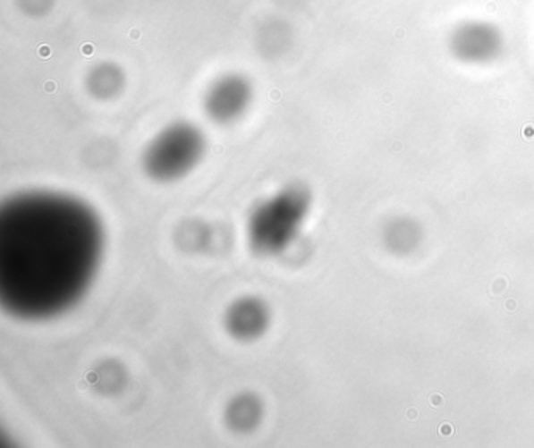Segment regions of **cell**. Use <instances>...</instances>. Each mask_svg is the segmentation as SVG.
Returning <instances> with one entry per match:
<instances>
[{
    "label": "cell",
    "instance_id": "cell-1",
    "mask_svg": "<svg viewBox=\"0 0 534 448\" xmlns=\"http://www.w3.org/2000/svg\"><path fill=\"white\" fill-rule=\"evenodd\" d=\"M106 229L77 196L29 190L0 207V303L10 316L43 322L82 301L101 270Z\"/></svg>",
    "mask_w": 534,
    "mask_h": 448
},
{
    "label": "cell",
    "instance_id": "cell-2",
    "mask_svg": "<svg viewBox=\"0 0 534 448\" xmlns=\"http://www.w3.org/2000/svg\"><path fill=\"white\" fill-rule=\"evenodd\" d=\"M310 193L301 183H290L252 208L246 232L254 253L264 258L283 254L296 241L308 218Z\"/></svg>",
    "mask_w": 534,
    "mask_h": 448
},
{
    "label": "cell",
    "instance_id": "cell-3",
    "mask_svg": "<svg viewBox=\"0 0 534 448\" xmlns=\"http://www.w3.org/2000/svg\"><path fill=\"white\" fill-rule=\"evenodd\" d=\"M206 151L208 139L201 129L189 121H176L148 143L141 166L154 182H177L199 166Z\"/></svg>",
    "mask_w": 534,
    "mask_h": 448
},
{
    "label": "cell",
    "instance_id": "cell-4",
    "mask_svg": "<svg viewBox=\"0 0 534 448\" xmlns=\"http://www.w3.org/2000/svg\"><path fill=\"white\" fill-rule=\"evenodd\" d=\"M448 49L458 62L473 66L492 63L502 55L504 38L487 21H465L453 29Z\"/></svg>",
    "mask_w": 534,
    "mask_h": 448
},
{
    "label": "cell",
    "instance_id": "cell-5",
    "mask_svg": "<svg viewBox=\"0 0 534 448\" xmlns=\"http://www.w3.org/2000/svg\"><path fill=\"white\" fill-rule=\"evenodd\" d=\"M254 89L248 77L229 72L218 77L206 91L204 110L210 120L226 126L242 120L250 110Z\"/></svg>",
    "mask_w": 534,
    "mask_h": 448
},
{
    "label": "cell",
    "instance_id": "cell-6",
    "mask_svg": "<svg viewBox=\"0 0 534 448\" xmlns=\"http://www.w3.org/2000/svg\"><path fill=\"white\" fill-rule=\"evenodd\" d=\"M271 314L264 300L258 297L237 298L225 314V328L239 342H254L267 333Z\"/></svg>",
    "mask_w": 534,
    "mask_h": 448
},
{
    "label": "cell",
    "instance_id": "cell-7",
    "mask_svg": "<svg viewBox=\"0 0 534 448\" xmlns=\"http://www.w3.org/2000/svg\"><path fill=\"white\" fill-rule=\"evenodd\" d=\"M262 403L251 393H240L227 404V425L235 431H250L262 418Z\"/></svg>",
    "mask_w": 534,
    "mask_h": 448
},
{
    "label": "cell",
    "instance_id": "cell-8",
    "mask_svg": "<svg viewBox=\"0 0 534 448\" xmlns=\"http://www.w3.org/2000/svg\"><path fill=\"white\" fill-rule=\"evenodd\" d=\"M124 82L126 77L114 63L97 64L87 77L89 93L97 99H112L123 89Z\"/></svg>",
    "mask_w": 534,
    "mask_h": 448
}]
</instances>
